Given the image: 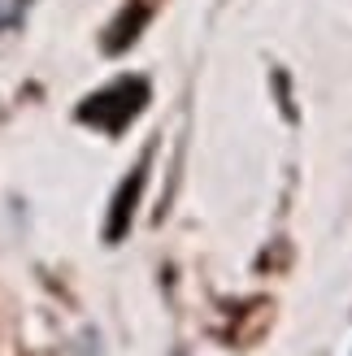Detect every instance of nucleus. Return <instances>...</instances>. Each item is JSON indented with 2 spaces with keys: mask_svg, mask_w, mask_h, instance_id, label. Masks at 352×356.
Segmentation results:
<instances>
[{
  "mask_svg": "<svg viewBox=\"0 0 352 356\" xmlns=\"http://www.w3.org/2000/svg\"><path fill=\"white\" fill-rule=\"evenodd\" d=\"M144 100H148V87L139 79H131V83H118V87H109V92L92 96V104H83L79 118L96 122V127H104V131H122L139 109H144Z\"/></svg>",
  "mask_w": 352,
  "mask_h": 356,
  "instance_id": "nucleus-1",
  "label": "nucleus"
},
{
  "mask_svg": "<svg viewBox=\"0 0 352 356\" xmlns=\"http://www.w3.org/2000/svg\"><path fill=\"white\" fill-rule=\"evenodd\" d=\"M139 187H144V170L131 174V187H122L118 204H113V218H109V239H122L131 226V213H135V200H139Z\"/></svg>",
  "mask_w": 352,
  "mask_h": 356,
  "instance_id": "nucleus-2",
  "label": "nucleus"
}]
</instances>
